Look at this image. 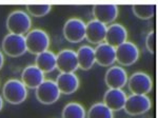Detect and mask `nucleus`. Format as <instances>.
Here are the masks:
<instances>
[{"label":"nucleus","instance_id":"nucleus-6","mask_svg":"<svg viewBox=\"0 0 158 118\" xmlns=\"http://www.w3.org/2000/svg\"><path fill=\"white\" fill-rule=\"evenodd\" d=\"M128 86L132 94L147 95L152 91L153 81L147 73L136 72L128 78Z\"/></svg>","mask_w":158,"mask_h":118},{"label":"nucleus","instance_id":"nucleus-5","mask_svg":"<svg viewBox=\"0 0 158 118\" xmlns=\"http://www.w3.org/2000/svg\"><path fill=\"white\" fill-rule=\"evenodd\" d=\"M63 36L69 42L78 43L85 38V23L79 18H71L63 25Z\"/></svg>","mask_w":158,"mask_h":118},{"label":"nucleus","instance_id":"nucleus-22","mask_svg":"<svg viewBox=\"0 0 158 118\" xmlns=\"http://www.w3.org/2000/svg\"><path fill=\"white\" fill-rule=\"evenodd\" d=\"M88 118H114V113L103 102L94 103L88 112Z\"/></svg>","mask_w":158,"mask_h":118},{"label":"nucleus","instance_id":"nucleus-26","mask_svg":"<svg viewBox=\"0 0 158 118\" xmlns=\"http://www.w3.org/2000/svg\"><path fill=\"white\" fill-rule=\"evenodd\" d=\"M3 63H4V57H3V54H2V52L0 51V70H1Z\"/></svg>","mask_w":158,"mask_h":118},{"label":"nucleus","instance_id":"nucleus-1","mask_svg":"<svg viewBox=\"0 0 158 118\" xmlns=\"http://www.w3.org/2000/svg\"><path fill=\"white\" fill-rule=\"evenodd\" d=\"M31 25L32 20L29 14L20 10L12 12L6 19V27L11 34L24 36L30 32Z\"/></svg>","mask_w":158,"mask_h":118},{"label":"nucleus","instance_id":"nucleus-7","mask_svg":"<svg viewBox=\"0 0 158 118\" xmlns=\"http://www.w3.org/2000/svg\"><path fill=\"white\" fill-rule=\"evenodd\" d=\"M116 50V61L119 65L129 66L132 65L138 60L139 48L135 43L131 41H126L115 48Z\"/></svg>","mask_w":158,"mask_h":118},{"label":"nucleus","instance_id":"nucleus-16","mask_svg":"<svg viewBox=\"0 0 158 118\" xmlns=\"http://www.w3.org/2000/svg\"><path fill=\"white\" fill-rule=\"evenodd\" d=\"M95 62L101 66H110L116 61V50L106 42L98 44L94 48Z\"/></svg>","mask_w":158,"mask_h":118},{"label":"nucleus","instance_id":"nucleus-27","mask_svg":"<svg viewBox=\"0 0 158 118\" xmlns=\"http://www.w3.org/2000/svg\"><path fill=\"white\" fill-rule=\"evenodd\" d=\"M2 107H3V99H2V97L0 96V111L2 110Z\"/></svg>","mask_w":158,"mask_h":118},{"label":"nucleus","instance_id":"nucleus-10","mask_svg":"<svg viewBox=\"0 0 158 118\" xmlns=\"http://www.w3.org/2000/svg\"><path fill=\"white\" fill-rule=\"evenodd\" d=\"M56 69L60 73H75L79 69L76 52L73 50H62L56 55Z\"/></svg>","mask_w":158,"mask_h":118},{"label":"nucleus","instance_id":"nucleus-9","mask_svg":"<svg viewBox=\"0 0 158 118\" xmlns=\"http://www.w3.org/2000/svg\"><path fill=\"white\" fill-rule=\"evenodd\" d=\"M60 91L54 80H44L36 89V98L42 104H52L60 97Z\"/></svg>","mask_w":158,"mask_h":118},{"label":"nucleus","instance_id":"nucleus-15","mask_svg":"<svg viewBox=\"0 0 158 118\" xmlns=\"http://www.w3.org/2000/svg\"><path fill=\"white\" fill-rule=\"evenodd\" d=\"M127 101V94L122 89H109L104 93L103 103L112 111H120Z\"/></svg>","mask_w":158,"mask_h":118},{"label":"nucleus","instance_id":"nucleus-24","mask_svg":"<svg viewBox=\"0 0 158 118\" xmlns=\"http://www.w3.org/2000/svg\"><path fill=\"white\" fill-rule=\"evenodd\" d=\"M27 9L34 17H43L48 15L52 10L50 4H27Z\"/></svg>","mask_w":158,"mask_h":118},{"label":"nucleus","instance_id":"nucleus-11","mask_svg":"<svg viewBox=\"0 0 158 118\" xmlns=\"http://www.w3.org/2000/svg\"><path fill=\"white\" fill-rule=\"evenodd\" d=\"M104 81L109 89H122L128 83V73L121 66L113 65L106 72Z\"/></svg>","mask_w":158,"mask_h":118},{"label":"nucleus","instance_id":"nucleus-20","mask_svg":"<svg viewBox=\"0 0 158 118\" xmlns=\"http://www.w3.org/2000/svg\"><path fill=\"white\" fill-rule=\"evenodd\" d=\"M35 65L43 73H51L56 69V54L49 50L38 54L35 59Z\"/></svg>","mask_w":158,"mask_h":118},{"label":"nucleus","instance_id":"nucleus-18","mask_svg":"<svg viewBox=\"0 0 158 118\" xmlns=\"http://www.w3.org/2000/svg\"><path fill=\"white\" fill-rule=\"evenodd\" d=\"M55 82L60 93L65 95L75 93L79 88V78L75 73H60Z\"/></svg>","mask_w":158,"mask_h":118},{"label":"nucleus","instance_id":"nucleus-12","mask_svg":"<svg viewBox=\"0 0 158 118\" xmlns=\"http://www.w3.org/2000/svg\"><path fill=\"white\" fill-rule=\"evenodd\" d=\"M95 20L103 24H110L118 17V6L116 4H95L92 9Z\"/></svg>","mask_w":158,"mask_h":118},{"label":"nucleus","instance_id":"nucleus-3","mask_svg":"<svg viewBox=\"0 0 158 118\" xmlns=\"http://www.w3.org/2000/svg\"><path fill=\"white\" fill-rule=\"evenodd\" d=\"M2 94L9 103L19 104L27 99V89L18 79H10L4 83Z\"/></svg>","mask_w":158,"mask_h":118},{"label":"nucleus","instance_id":"nucleus-14","mask_svg":"<svg viewBox=\"0 0 158 118\" xmlns=\"http://www.w3.org/2000/svg\"><path fill=\"white\" fill-rule=\"evenodd\" d=\"M128 31L120 23H112L106 27V34L104 41L113 48H117L121 43L127 41Z\"/></svg>","mask_w":158,"mask_h":118},{"label":"nucleus","instance_id":"nucleus-25","mask_svg":"<svg viewBox=\"0 0 158 118\" xmlns=\"http://www.w3.org/2000/svg\"><path fill=\"white\" fill-rule=\"evenodd\" d=\"M146 47L151 54H155L156 51V33L155 31H151L146 38Z\"/></svg>","mask_w":158,"mask_h":118},{"label":"nucleus","instance_id":"nucleus-4","mask_svg":"<svg viewBox=\"0 0 158 118\" xmlns=\"http://www.w3.org/2000/svg\"><path fill=\"white\" fill-rule=\"evenodd\" d=\"M152 102L150 97L147 95H136L132 94L131 96L127 97V101L124 103L123 110L127 114L136 116V115L144 114L151 109Z\"/></svg>","mask_w":158,"mask_h":118},{"label":"nucleus","instance_id":"nucleus-21","mask_svg":"<svg viewBox=\"0 0 158 118\" xmlns=\"http://www.w3.org/2000/svg\"><path fill=\"white\" fill-rule=\"evenodd\" d=\"M86 113L82 104L78 102H70L62 110V118H85Z\"/></svg>","mask_w":158,"mask_h":118},{"label":"nucleus","instance_id":"nucleus-17","mask_svg":"<svg viewBox=\"0 0 158 118\" xmlns=\"http://www.w3.org/2000/svg\"><path fill=\"white\" fill-rule=\"evenodd\" d=\"M21 81L27 88L37 89L44 81V73L36 65H29L22 71Z\"/></svg>","mask_w":158,"mask_h":118},{"label":"nucleus","instance_id":"nucleus-8","mask_svg":"<svg viewBox=\"0 0 158 118\" xmlns=\"http://www.w3.org/2000/svg\"><path fill=\"white\" fill-rule=\"evenodd\" d=\"M2 50L11 57H19L27 52L25 37L21 35L7 34L2 40Z\"/></svg>","mask_w":158,"mask_h":118},{"label":"nucleus","instance_id":"nucleus-19","mask_svg":"<svg viewBox=\"0 0 158 118\" xmlns=\"http://www.w3.org/2000/svg\"><path fill=\"white\" fill-rule=\"evenodd\" d=\"M76 55H77L79 69L88 71L95 65V53H94V48L90 45L80 47L76 52Z\"/></svg>","mask_w":158,"mask_h":118},{"label":"nucleus","instance_id":"nucleus-2","mask_svg":"<svg viewBox=\"0 0 158 118\" xmlns=\"http://www.w3.org/2000/svg\"><path fill=\"white\" fill-rule=\"evenodd\" d=\"M25 45L27 52L38 55L48 51L50 47V37L43 30L34 29L25 36Z\"/></svg>","mask_w":158,"mask_h":118},{"label":"nucleus","instance_id":"nucleus-13","mask_svg":"<svg viewBox=\"0 0 158 118\" xmlns=\"http://www.w3.org/2000/svg\"><path fill=\"white\" fill-rule=\"evenodd\" d=\"M106 34V25L97 21L91 20L85 23V39L93 44H100L104 41Z\"/></svg>","mask_w":158,"mask_h":118},{"label":"nucleus","instance_id":"nucleus-23","mask_svg":"<svg viewBox=\"0 0 158 118\" xmlns=\"http://www.w3.org/2000/svg\"><path fill=\"white\" fill-rule=\"evenodd\" d=\"M132 10L137 18L148 20L155 16L156 6L155 4H134L132 6Z\"/></svg>","mask_w":158,"mask_h":118}]
</instances>
